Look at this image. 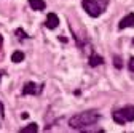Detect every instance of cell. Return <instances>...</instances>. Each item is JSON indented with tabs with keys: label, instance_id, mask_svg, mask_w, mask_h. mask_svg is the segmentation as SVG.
<instances>
[{
	"label": "cell",
	"instance_id": "10",
	"mask_svg": "<svg viewBox=\"0 0 134 133\" xmlns=\"http://www.w3.org/2000/svg\"><path fill=\"white\" fill-rule=\"evenodd\" d=\"M37 130H38V125L37 124H29L24 128H21V131H37Z\"/></svg>",
	"mask_w": 134,
	"mask_h": 133
},
{
	"label": "cell",
	"instance_id": "14",
	"mask_svg": "<svg viewBox=\"0 0 134 133\" xmlns=\"http://www.w3.org/2000/svg\"><path fill=\"white\" fill-rule=\"evenodd\" d=\"M0 115H2V117L5 115V108H3V103L2 101H0Z\"/></svg>",
	"mask_w": 134,
	"mask_h": 133
},
{
	"label": "cell",
	"instance_id": "17",
	"mask_svg": "<svg viewBox=\"0 0 134 133\" xmlns=\"http://www.w3.org/2000/svg\"><path fill=\"white\" fill-rule=\"evenodd\" d=\"M132 45H134V40H132Z\"/></svg>",
	"mask_w": 134,
	"mask_h": 133
},
{
	"label": "cell",
	"instance_id": "5",
	"mask_svg": "<svg viewBox=\"0 0 134 133\" xmlns=\"http://www.w3.org/2000/svg\"><path fill=\"white\" fill-rule=\"evenodd\" d=\"M132 26H134V13L126 14L125 18L118 23V29H120V30H123V29H126V27H132Z\"/></svg>",
	"mask_w": 134,
	"mask_h": 133
},
{
	"label": "cell",
	"instance_id": "16",
	"mask_svg": "<svg viewBox=\"0 0 134 133\" xmlns=\"http://www.w3.org/2000/svg\"><path fill=\"white\" fill-rule=\"evenodd\" d=\"M0 79H2V72H0Z\"/></svg>",
	"mask_w": 134,
	"mask_h": 133
},
{
	"label": "cell",
	"instance_id": "2",
	"mask_svg": "<svg viewBox=\"0 0 134 133\" xmlns=\"http://www.w3.org/2000/svg\"><path fill=\"white\" fill-rule=\"evenodd\" d=\"M83 10H85L91 18H97L100 16L109 5V0H83Z\"/></svg>",
	"mask_w": 134,
	"mask_h": 133
},
{
	"label": "cell",
	"instance_id": "6",
	"mask_svg": "<svg viewBox=\"0 0 134 133\" xmlns=\"http://www.w3.org/2000/svg\"><path fill=\"white\" fill-rule=\"evenodd\" d=\"M45 26L48 29H56L59 26V18H58V14L56 13H49L46 16V21H45Z\"/></svg>",
	"mask_w": 134,
	"mask_h": 133
},
{
	"label": "cell",
	"instance_id": "13",
	"mask_svg": "<svg viewBox=\"0 0 134 133\" xmlns=\"http://www.w3.org/2000/svg\"><path fill=\"white\" fill-rule=\"evenodd\" d=\"M16 35H18V37H21V39H26V37H27V34H26V32H23V29H16Z\"/></svg>",
	"mask_w": 134,
	"mask_h": 133
},
{
	"label": "cell",
	"instance_id": "12",
	"mask_svg": "<svg viewBox=\"0 0 134 133\" xmlns=\"http://www.w3.org/2000/svg\"><path fill=\"white\" fill-rule=\"evenodd\" d=\"M113 61H115L116 69H121V61H120V56H113Z\"/></svg>",
	"mask_w": 134,
	"mask_h": 133
},
{
	"label": "cell",
	"instance_id": "1",
	"mask_svg": "<svg viewBox=\"0 0 134 133\" xmlns=\"http://www.w3.org/2000/svg\"><path fill=\"white\" fill-rule=\"evenodd\" d=\"M99 119H100V112L96 109H90V111L75 114L74 117H70L69 127L74 130H85V128H90L94 124H97Z\"/></svg>",
	"mask_w": 134,
	"mask_h": 133
},
{
	"label": "cell",
	"instance_id": "11",
	"mask_svg": "<svg viewBox=\"0 0 134 133\" xmlns=\"http://www.w3.org/2000/svg\"><path fill=\"white\" fill-rule=\"evenodd\" d=\"M128 69H129L131 72H134V56H131V58H129V63H128Z\"/></svg>",
	"mask_w": 134,
	"mask_h": 133
},
{
	"label": "cell",
	"instance_id": "4",
	"mask_svg": "<svg viewBox=\"0 0 134 133\" xmlns=\"http://www.w3.org/2000/svg\"><path fill=\"white\" fill-rule=\"evenodd\" d=\"M43 90V84L37 85L35 82H26L23 87V95H40Z\"/></svg>",
	"mask_w": 134,
	"mask_h": 133
},
{
	"label": "cell",
	"instance_id": "3",
	"mask_svg": "<svg viewBox=\"0 0 134 133\" xmlns=\"http://www.w3.org/2000/svg\"><path fill=\"white\" fill-rule=\"evenodd\" d=\"M112 117L116 124H128V122H132L134 120V106L132 104H128V106H123L120 109H115L112 112Z\"/></svg>",
	"mask_w": 134,
	"mask_h": 133
},
{
	"label": "cell",
	"instance_id": "7",
	"mask_svg": "<svg viewBox=\"0 0 134 133\" xmlns=\"http://www.w3.org/2000/svg\"><path fill=\"white\" fill-rule=\"evenodd\" d=\"M100 64H104V58L99 56L97 53H91V56H90V66L96 68V66H100Z\"/></svg>",
	"mask_w": 134,
	"mask_h": 133
},
{
	"label": "cell",
	"instance_id": "9",
	"mask_svg": "<svg viewBox=\"0 0 134 133\" xmlns=\"http://www.w3.org/2000/svg\"><path fill=\"white\" fill-rule=\"evenodd\" d=\"M11 61L13 63H21V61H24V53L23 52H14L11 55Z\"/></svg>",
	"mask_w": 134,
	"mask_h": 133
},
{
	"label": "cell",
	"instance_id": "8",
	"mask_svg": "<svg viewBox=\"0 0 134 133\" xmlns=\"http://www.w3.org/2000/svg\"><path fill=\"white\" fill-rule=\"evenodd\" d=\"M29 5H30L32 10H37V11H42L46 7V3L43 2V0H29Z\"/></svg>",
	"mask_w": 134,
	"mask_h": 133
},
{
	"label": "cell",
	"instance_id": "15",
	"mask_svg": "<svg viewBox=\"0 0 134 133\" xmlns=\"http://www.w3.org/2000/svg\"><path fill=\"white\" fill-rule=\"evenodd\" d=\"M2 43H3V37L0 35V47H2Z\"/></svg>",
	"mask_w": 134,
	"mask_h": 133
}]
</instances>
